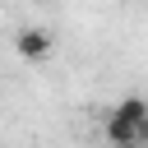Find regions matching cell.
I'll return each instance as SVG.
<instances>
[{
  "mask_svg": "<svg viewBox=\"0 0 148 148\" xmlns=\"http://www.w3.org/2000/svg\"><path fill=\"white\" fill-rule=\"evenodd\" d=\"M51 46H56V37H51V28H42V23H28V28L14 32V51H18V60H28V65L46 60Z\"/></svg>",
  "mask_w": 148,
  "mask_h": 148,
  "instance_id": "cell-1",
  "label": "cell"
}]
</instances>
